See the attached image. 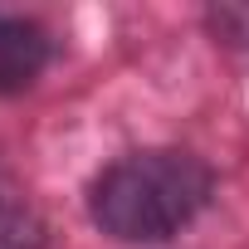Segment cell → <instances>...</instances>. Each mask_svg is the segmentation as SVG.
<instances>
[{
  "label": "cell",
  "instance_id": "1",
  "mask_svg": "<svg viewBox=\"0 0 249 249\" xmlns=\"http://www.w3.org/2000/svg\"><path fill=\"white\" fill-rule=\"evenodd\" d=\"M210 200V166L176 147H152L112 161L93 181V220L127 244L181 234Z\"/></svg>",
  "mask_w": 249,
  "mask_h": 249
},
{
  "label": "cell",
  "instance_id": "2",
  "mask_svg": "<svg viewBox=\"0 0 249 249\" xmlns=\"http://www.w3.org/2000/svg\"><path fill=\"white\" fill-rule=\"evenodd\" d=\"M44 64H49L44 30L35 20H20V15H0V93L30 88Z\"/></svg>",
  "mask_w": 249,
  "mask_h": 249
},
{
  "label": "cell",
  "instance_id": "3",
  "mask_svg": "<svg viewBox=\"0 0 249 249\" xmlns=\"http://www.w3.org/2000/svg\"><path fill=\"white\" fill-rule=\"evenodd\" d=\"M0 249H44V225L30 205L0 200Z\"/></svg>",
  "mask_w": 249,
  "mask_h": 249
}]
</instances>
